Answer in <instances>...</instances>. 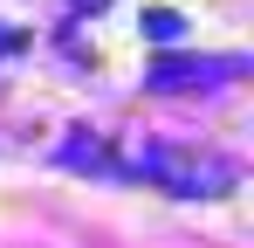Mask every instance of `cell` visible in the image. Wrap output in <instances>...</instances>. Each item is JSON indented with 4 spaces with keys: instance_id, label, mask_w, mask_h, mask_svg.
Segmentation results:
<instances>
[{
    "instance_id": "cell-1",
    "label": "cell",
    "mask_w": 254,
    "mask_h": 248,
    "mask_svg": "<svg viewBox=\"0 0 254 248\" xmlns=\"http://www.w3.org/2000/svg\"><path fill=\"white\" fill-rule=\"evenodd\" d=\"M144 41H158V48H179V41H186V21H179L172 7H151V14H144Z\"/></svg>"
},
{
    "instance_id": "cell-2",
    "label": "cell",
    "mask_w": 254,
    "mask_h": 248,
    "mask_svg": "<svg viewBox=\"0 0 254 248\" xmlns=\"http://www.w3.org/2000/svg\"><path fill=\"white\" fill-rule=\"evenodd\" d=\"M186 76H206V62H158L151 90H186Z\"/></svg>"
},
{
    "instance_id": "cell-3",
    "label": "cell",
    "mask_w": 254,
    "mask_h": 248,
    "mask_svg": "<svg viewBox=\"0 0 254 248\" xmlns=\"http://www.w3.org/2000/svg\"><path fill=\"white\" fill-rule=\"evenodd\" d=\"M0 48H14V35H7V28H0Z\"/></svg>"
}]
</instances>
